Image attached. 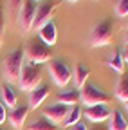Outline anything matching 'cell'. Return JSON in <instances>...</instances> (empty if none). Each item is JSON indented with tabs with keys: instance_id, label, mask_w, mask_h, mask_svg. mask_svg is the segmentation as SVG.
<instances>
[{
	"instance_id": "1",
	"label": "cell",
	"mask_w": 128,
	"mask_h": 130,
	"mask_svg": "<svg viewBox=\"0 0 128 130\" xmlns=\"http://www.w3.org/2000/svg\"><path fill=\"white\" fill-rule=\"evenodd\" d=\"M2 65V74L6 78V81L11 85V83H18V78H20V72H22V67H24V49H14L13 53H9L6 56V60L0 63Z\"/></svg>"
},
{
	"instance_id": "2",
	"label": "cell",
	"mask_w": 128,
	"mask_h": 130,
	"mask_svg": "<svg viewBox=\"0 0 128 130\" xmlns=\"http://www.w3.org/2000/svg\"><path fill=\"white\" fill-rule=\"evenodd\" d=\"M24 56H27V60L34 65H40V63H45V61H51L52 58V51L51 47L47 45L45 42L40 40V36L36 38H31L24 49Z\"/></svg>"
},
{
	"instance_id": "3",
	"label": "cell",
	"mask_w": 128,
	"mask_h": 130,
	"mask_svg": "<svg viewBox=\"0 0 128 130\" xmlns=\"http://www.w3.org/2000/svg\"><path fill=\"white\" fill-rule=\"evenodd\" d=\"M42 67L34 63H24L20 78H18V87L24 92H31L34 90L36 87H40V81H42Z\"/></svg>"
},
{
	"instance_id": "4",
	"label": "cell",
	"mask_w": 128,
	"mask_h": 130,
	"mask_svg": "<svg viewBox=\"0 0 128 130\" xmlns=\"http://www.w3.org/2000/svg\"><path fill=\"white\" fill-rule=\"evenodd\" d=\"M112 40H114V25H112V20L105 18V20H101L94 25V29L90 32V47L110 45Z\"/></svg>"
},
{
	"instance_id": "5",
	"label": "cell",
	"mask_w": 128,
	"mask_h": 130,
	"mask_svg": "<svg viewBox=\"0 0 128 130\" xmlns=\"http://www.w3.org/2000/svg\"><path fill=\"white\" fill-rule=\"evenodd\" d=\"M49 74L58 87H67L72 79V71L63 60H51L49 63Z\"/></svg>"
},
{
	"instance_id": "6",
	"label": "cell",
	"mask_w": 128,
	"mask_h": 130,
	"mask_svg": "<svg viewBox=\"0 0 128 130\" xmlns=\"http://www.w3.org/2000/svg\"><path fill=\"white\" fill-rule=\"evenodd\" d=\"M56 9H58V2H56V0H43L42 4H38L36 6V14H34L33 29L34 31H40L47 22H51Z\"/></svg>"
},
{
	"instance_id": "7",
	"label": "cell",
	"mask_w": 128,
	"mask_h": 130,
	"mask_svg": "<svg viewBox=\"0 0 128 130\" xmlns=\"http://www.w3.org/2000/svg\"><path fill=\"white\" fill-rule=\"evenodd\" d=\"M79 100L85 107H94V105H106L110 101V98L96 85H85L79 90Z\"/></svg>"
},
{
	"instance_id": "8",
	"label": "cell",
	"mask_w": 128,
	"mask_h": 130,
	"mask_svg": "<svg viewBox=\"0 0 128 130\" xmlns=\"http://www.w3.org/2000/svg\"><path fill=\"white\" fill-rule=\"evenodd\" d=\"M34 14H36V2L34 0H24V4L18 11V27L24 32L33 31V24H34Z\"/></svg>"
},
{
	"instance_id": "9",
	"label": "cell",
	"mask_w": 128,
	"mask_h": 130,
	"mask_svg": "<svg viewBox=\"0 0 128 130\" xmlns=\"http://www.w3.org/2000/svg\"><path fill=\"white\" fill-rule=\"evenodd\" d=\"M69 110H70V107H65V105L56 103V105H52V107H49V108L43 110V118L47 121H51L52 125H56V126H63Z\"/></svg>"
},
{
	"instance_id": "10",
	"label": "cell",
	"mask_w": 128,
	"mask_h": 130,
	"mask_svg": "<svg viewBox=\"0 0 128 130\" xmlns=\"http://www.w3.org/2000/svg\"><path fill=\"white\" fill-rule=\"evenodd\" d=\"M83 116L88 121H92V125L94 123H103L110 118V110L105 105H94V107H87L83 110Z\"/></svg>"
},
{
	"instance_id": "11",
	"label": "cell",
	"mask_w": 128,
	"mask_h": 130,
	"mask_svg": "<svg viewBox=\"0 0 128 130\" xmlns=\"http://www.w3.org/2000/svg\"><path fill=\"white\" fill-rule=\"evenodd\" d=\"M27 114H29V105H16L14 108L9 110V123L13 125V128L22 130L27 119Z\"/></svg>"
},
{
	"instance_id": "12",
	"label": "cell",
	"mask_w": 128,
	"mask_h": 130,
	"mask_svg": "<svg viewBox=\"0 0 128 130\" xmlns=\"http://www.w3.org/2000/svg\"><path fill=\"white\" fill-rule=\"evenodd\" d=\"M88 76H90L88 67H87L85 63L78 61V63L74 65V71H72V79H74L76 87H78V89H83V87L87 85V79H88Z\"/></svg>"
},
{
	"instance_id": "13",
	"label": "cell",
	"mask_w": 128,
	"mask_h": 130,
	"mask_svg": "<svg viewBox=\"0 0 128 130\" xmlns=\"http://www.w3.org/2000/svg\"><path fill=\"white\" fill-rule=\"evenodd\" d=\"M38 32H40V40H42V42H45L49 47H51V45H54V43H56V40H58V29H56V24H54L52 20H51V22H47V24H45Z\"/></svg>"
},
{
	"instance_id": "14",
	"label": "cell",
	"mask_w": 128,
	"mask_h": 130,
	"mask_svg": "<svg viewBox=\"0 0 128 130\" xmlns=\"http://www.w3.org/2000/svg\"><path fill=\"white\" fill-rule=\"evenodd\" d=\"M47 96H49V87H47V85H40L34 90H31L29 92V108L40 107Z\"/></svg>"
},
{
	"instance_id": "15",
	"label": "cell",
	"mask_w": 128,
	"mask_h": 130,
	"mask_svg": "<svg viewBox=\"0 0 128 130\" xmlns=\"http://www.w3.org/2000/svg\"><path fill=\"white\" fill-rule=\"evenodd\" d=\"M108 130H128V121L119 110H112L108 118Z\"/></svg>"
},
{
	"instance_id": "16",
	"label": "cell",
	"mask_w": 128,
	"mask_h": 130,
	"mask_svg": "<svg viewBox=\"0 0 128 130\" xmlns=\"http://www.w3.org/2000/svg\"><path fill=\"white\" fill-rule=\"evenodd\" d=\"M79 101V92L78 90H65V92H60L58 94V103L60 105H65V107H74Z\"/></svg>"
},
{
	"instance_id": "17",
	"label": "cell",
	"mask_w": 128,
	"mask_h": 130,
	"mask_svg": "<svg viewBox=\"0 0 128 130\" xmlns=\"http://www.w3.org/2000/svg\"><path fill=\"white\" fill-rule=\"evenodd\" d=\"M116 98L119 101H128V74L124 72L119 81H117V85H116Z\"/></svg>"
},
{
	"instance_id": "18",
	"label": "cell",
	"mask_w": 128,
	"mask_h": 130,
	"mask_svg": "<svg viewBox=\"0 0 128 130\" xmlns=\"http://www.w3.org/2000/svg\"><path fill=\"white\" fill-rule=\"evenodd\" d=\"M2 103L7 108H14V107H16V92L13 90V87L9 83H6L2 87Z\"/></svg>"
},
{
	"instance_id": "19",
	"label": "cell",
	"mask_w": 128,
	"mask_h": 130,
	"mask_svg": "<svg viewBox=\"0 0 128 130\" xmlns=\"http://www.w3.org/2000/svg\"><path fill=\"white\" fill-rule=\"evenodd\" d=\"M108 65H110L116 72L124 74V60H123V54H121L119 51H114V53H112V58L108 60Z\"/></svg>"
},
{
	"instance_id": "20",
	"label": "cell",
	"mask_w": 128,
	"mask_h": 130,
	"mask_svg": "<svg viewBox=\"0 0 128 130\" xmlns=\"http://www.w3.org/2000/svg\"><path fill=\"white\" fill-rule=\"evenodd\" d=\"M25 130H58V126L52 125L51 121H47L45 118H38V119H34L33 123H31Z\"/></svg>"
},
{
	"instance_id": "21",
	"label": "cell",
	"mask_w": 128,
	"mask_h": 130,
	"mask_svg": "<svg viewBox=\"0 0 128 130\" xmlns=\"http://www.w3.org/2000/svg\"><path fill=\"white\" fill-rule=\"evenodd\" d=\"M81 116H83V110L79 108V107H70L67 118H65V123H63V126H72V125H76Z\"/></svg>"
},
{
	"instance_id": "22",
	"label": "cell",
	"mask_w": 128,
	"mask_h": 130,
	"mask_svg": "<svg viewBox=\"0 0 128 130\" xmlns=\"http://www.w3.org/2000/svg\"><path fill=\"white\" fill-rule=\"evenodd\" d=\"M24 4V0H7V13H9V18L11 20H16L18 18V11Z\"/></svg>"
},
{
	"instance_id": "23",
	"label": "cell",
	"mask_w": 128,
	"mask_h": 130,
	"mask_svg": "<svg viewBox=\"0 0 128 130\" xmlns=\"http://www.w3.org/2000/svg\"><path fill=\"white\" fill-rule=\"evenodd\" d=\"M116 13H117V16H126L128 14V0H119L116 4Z\"/></svg>"
},
{
	"instance_id": "24",
	"label": "cell",
	"mask_w": 128,
	"mask_h": 130,
	"mask_svg": "<svg viewBox=\"0 0 128 130\" xmlns=\"http://www.w3.org/2000/svg\"><path fill=\"white\" fill-rule=\"evenodd\" d=\"M6 118H7V110H6V105L0 103V125L6 123Z\"/></svg>"
},
{
	"instance_id": "25",
	"label": "cell",
	"mask_w": 128,
	"mask_h": 130,
	"mask_svg": "<svg viewBox=\"0 0 128 130\" xmlns=\"http://www.w3.org/2000/svg\"><path fill=\"white\" fill-rule=\"evenodd\" d=\"M4 29H6V22L2 18V14H0V45L4 43Z\"/></svg>"
},
{
	"instance_id": "26",
	"label": "cell",
	"mask_w": 128,
	"mask_h": 130,
	"mask_svg": "<svg viewBox=\"0 0 128 130\" xmlns=\"http://www.w3.org/2000/svg\"><path fill=\"white\" fill-rule=\"evenodd\" d=\"M70 130H88V128H87V125H85L83 121H78L76 125L70 126Z\"/></svg>"
},
{
	"instance_id": "27",
	"label": "cell",
	"mask_w": 128,
	"mask_h": 130,
	"mask_svg": "<svg viewBox=\"0 0 128 130\" xmlns=\"http://www.w3.org/2000/svg\"><path fill=\"white\" fill-rule=\"evenodd\" d=\"M88 130H108V126L103 125V123H94L92 128H88Z\"/></svg>"
},
{
	"instance_id": "28",
	"label": "cell",
	"mask_w": 128,
	"mask_h": 130,
	"mask_svg": "<svg viewBox=\"0 0 128 130\" xmlns=\"http://www.w3.org/2000/svg\"><path fill=\"white\" fill-rule=\"evenodd\" d=\"M123 60L128 63V43H126V47H124V53H123Z\"/></svg>"
},
{
	"instance_id": "29",
	"label": "cell",
	"mask_w": 128,
	"mask_h": 130,
	"mask_svg": "<svg viewBox=\"0 0 128 130\" xmlns=\"http://www.w3.org/2000/svg\"><path fill=\"white\" fill-rule=\"evenodd\" d=\"M124 107H126V110H128V101H124Z\"/></svg>"
},
{
	"instance_id": "30",
	"label": "cell",
	"mask_w": 128,
	"mask_h": 130,
	"mask_svg": "<svg viewBox=\"0 0 128 130\" xmlns=\"http://www.w3.org/2000/svg\"><path fill=\"white\" fill-rule=\"evenodd\" d=\"M124 42H126V43H128V35H126V36H124Z\"/></svg>"
},
{
	"instance_id": "31",
	"label": "cell",
	"mask_w": 128,
	"mask_h": 130,
	"mask_svg": "<svg viewBox=\"0 0 128 130\" xmlns=\"http://www.w3.org/2000/svg\"><path fill=\"white\" fill-rule=\"evenodd\" d=\"M69 2H79V0H69Z\"/></svg>"
},
{
	"instance_id": "32",
	"label": "cell",
	"mask_w": 128,
	"mask_h": 130,
	"mask_svg": "<svg viewBox=\"0 0 128 130\" xmlns=\"http://www.w3.org/2000/svg\"><path fill=\"white\" fill-rule=\"evenodd\" d=\"M34 2H40V0H34Z\"/></svg>"
},
{
	"instance_id": "33",
	"label": "cell",
	"mask_w": 128,
	"mask_h": 130,
	"mask_svg": "<svg viewBox=\"0 0 128 130\" xmlns=\"http://www.w3.org/2000/svg\"><path fill=\"white\" fill-rule=\"evenodd\" d=\"M0 130H2V128H0Z\"/></svg>"
},
{
	"instance_id": "34",
	"label": "cell",
	"mask_w": 128,
	"mask_h": 130,
	"mask_svg": "<svg viewBox=\"0 0 128 130\" xmlns=\"http://www.w3.org/2000/svg\"><path fill=\"white\" fill-rule=\"evenodd\" d=\"M0 63H2V61H0Z\"/></svg>"
}]
</instances>
